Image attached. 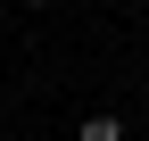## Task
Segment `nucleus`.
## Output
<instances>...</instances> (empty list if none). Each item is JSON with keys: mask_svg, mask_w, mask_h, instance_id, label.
I'll return each mask as SVG.
<instances>
[{"mask_svg": "<svg viewBox=\"0 0 149 141\" xmlns=\"http://www.w3.org/2000/svg\"><path fill=\"white\" fill-rule=\"evenodd\" d=\"M74 141H133V125H124V108H83L74 116Z\"/></svg>", "mask_w": 149, "mask_h": 141, "instance_id": "1", "label": "nucleus"}, {"mask_svg": "<svg viewBox=\"0 0 149 141\" xmlns=\"http://www.w3.org/2000/svg\"><path fill=\"white\" fill-rule=\"evenodd\" d=\"M8 8H17V0H0V25H8Z\"/></svg>", "mask_w": 149, "mask_h": 141, "instance_id": "3", "label": "nucleus"}, {"mask_svg": "<svg viewBox=\"0 0 149 141\" xmlns=\"http://www.w3.org/2000/svg\"><path fill=\"white\" fill-rule=\"evenodd\" d=\"M141 17H149V0H141Z\"/></svg>", "mask_w": 149, "mask_h": 141, "instance_id": "4", "label": "nucleus"}, {"mask_svg": "<svg viewBox=\"0 0 149 141\" xmlns=\"http://www.w3.org/2000/svg\"><path fill=\"white\" fill-rule=\"evenodd\" d=\"M17 8H50V0H17Z\"/></svg>", "mask_w": 149, "mask_h": 141, "instance_id": "2", "label": "nucleus"}]
</instances>
